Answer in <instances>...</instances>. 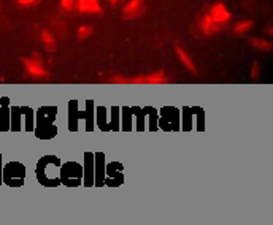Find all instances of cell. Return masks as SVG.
Returning a JSON list of instances; mask_svg holds the SVG:
<instances>
[{
	"label": "cell",
	"instance_id": "cell-12",
	"mask_svg": "<svg viewBox=\"0 0 273 225\" xmlns=\"http://www.w3.org/2000/svg\"><path fill=\"white\" fill-rule=\"evenodd\" d=\"M250 43H251V46L257 48L259 51H264V53L272 49V43L267 40H262V38H251Z\"/></svg>",
	"mask_w": 273,
	"mask_h": 225
},
{
	"label": "cell",
	"instance_id": "cell-14",
	"mask_svg": "<svg viewBox=\"0 0 273 225\" xmlns=\"http://www.w3.org/2000/svg\"><path fill=\"white\" fill-rule=\"evenodd\" d=\"M92 32L94 30L91 25H81L78 32H76V37H78V40H86L89 35H92Z\"/></svg>",
	"mask_w": 273,
	"mask_h": 225
},
{
	"label": "cell",
	"instance_id": "cell-5",
	"mask_svg": "<svg viewBox=\"0 0 273 225\" xmlns=\"http://www.w3.org/2000/svg\"><path fill=\"white\" fill-rule=\"evenodd\" d=\"M22 63H24L25 72H27V75L32 76V78H46L48 76V72L44 70L43 62L40 61L38 54H35L34 57H29V59L24 57Z\"/></svg>",
	"mask_w": 273,
	"mask_h": 225
},
{
	"label": "cell",
	"instance_id": "cell-7",
	"mask_svg": "<svg viewBox=\"0 0 273 225\" xmlns=\"http://www.w3.org/2000/svg\"><path fill=\"white\" fill-rule=\"evenodd\" d=\"M76 10L81 13H95V15H100L102 6L99 3V0H78L76 2Z\"/></svg>",
	"mask_w": 273,
	"mask_h": 225
},
{
	"label": "cell",
	"instance_id": "cell-8",
	"mask_svg": "<svg viewBox=\"0 0 273 225\" xmlns=\"http://www.w3.org/2000/svg\"><path fill=\"white\" fill-rule=\"evenodd\" d=\"M199 25H200V30H202L205 35H213V34H216V32H218V29H219V24H216L210 15L203 16V18L200 19V24H199Z\"/></svg>",
	"mask_w": 273,
	"mask_h": 225
},
{
	"label": "cell",
	"instance_id": "cell-6",
	"mask_svg": "<svg viewBox=\"0 0 273 225\" xmlns=\"http://www.w3.org/2000/svg\"><path fill=\"white\" fill-rule=\"evenodd\" d=\"M210 16H211V19L216 24H222L231 19V13H229V10L222 3H216L210 10Z\"/></svg>",
	"mask_w": 273,
	"mask_h": 225
},
{
	"label": "cell",
	"instance_id": "cell-11",
	"mask_svg": "<svg viewBox=\"0 0 273 225\" xmlns=\"http://www.w3.org/2000/svg\"><path fill=\"white\" fill-rule=\"evenodd\" d=\"M42 41L44 44V48H46L49 53L56 51V40H54V37L51 35L48 30H42Z\"/></svg>",
	"mask_w": 273,
	"mask_h": 225
},
{
	"label": "cell",
	"instance_id": "cell-4",
	"mask_svg": "<svg viewBox=\"0 0 273 225\" xmlns=\"http://www.w3.org/2000/svg\"><path fill=\"white\" fill-rule=\"evenodd\" d=\"M24 166L21 164H8L3 170V181L10 185H21L24 183Z\"/></svg>",
	"mask_w": 273,
	"mask_h": 225
},
{
	"label": "cell",
	"instance_id": "cell-3",
	"mask_svg": "<svg viewBox=\"0 0 273 225\" xmlns=\"http://www.w3.org/2000/svg\"><path fill=\"white\" fill-rule=\"evenodd\" d=\"M81 166L78 164H65L63 166H61V181L67 185H78L81 184Z\"/></svg>",
	"mask_w": 273,
	"mask_h": 225
},
{
	"label": "cell",
	"instance_id": "cell-15",
	"mask_svg": "<svg viewBox=\"0 0 273 225\" xmlns=\"http://www.w3.org/2000/svg\"><path fill=\"white\" fill-rule=\"evenodd\" d=\"M61 6L63 10H73V6H75V0H61Z\"/></svg>",
	"mask_w": 273,
	"mask_h": 225
},
{
	"label": "cell",
	"instance_id": "cell-16",
	"mask_svg": "<svg viewBox=\"0 0 273 225\" xmlns=\"http://www.w3.org/2000/svg\"><path fill=\"white\" fill-rule=\"evenodd\" d=\"M257 76H259V65H257V62H254L252 63V70H251V78L256 80Z\"/></svg>",
	"mask_w": 273,
	"mask_h": 225
},
{
	"label": "cell",
	"instance_id": "cell-10",
	"mask_svg": "<svg viewBox=\"0 0 273 225\" xmlns=\"http://www.w3.org/2000/svg\"><path fill=\"white\" fill-rule=\"evenodd\" d=\"M175 53H176V56H178V59L181 61V63L189 70V72H195L194 63H192V61H190V57L188 56L186 51H184L183 48H180V46H176V48H175Z\"/></svg>",
	"mask_w": 273,
	"mask_h": 225
},
{
	"label": "cell",
	"instance_id": "cell-9",
	"mask_svg": "<svg viewBox=\"0 0 273 225\" xmlns=\"http://www.w3.org/2000/svg\"><path fill=\"white\" fill-rule=\"evenodd\" d=\"M142 8H143L142 0H130V2L124 6L123 13H124L126 18H135V16L140 15V13H142Z\"/></svg>",
	"mask_w": 273,
	"mask_h": 225
},
{
	"label": "cell",
	"instance_id": "cell-2",
	"mask_svg": "<svg viewBox=\"0 0 273 225\" xmlns=\"http://www.w3.org/2000/svg\"><path fill=\"white\" fill-rule=\"evenodd\" d=\"M110 82H116V84H162V82H167V76L162 72V70H159V72L154 73H149V75H138V76H133V78H126V76H111Z\"/></svg>",
	"mask_w": 273,
	"mask_h": 225
},
{
	"label": "cell",
	"instance_id": "cell-13",
	"mask_svg": "<svg viewBox=\"0 0 273 225\" xmlns=\"http://www.w3.org/2000/svg\"><path fill=\"white\" fill-rule=\"evenodd\" d=\"M252 27V21H250V19H246V21H240L235 24V27H233V32L237 35H245L248 30H250Z\"/></svg>",
	"mask_w": 273,
	"mask_h": 225
},
{
	"label": "cell",
	"instance_id": "cell-18",
	"mask_svg": "<svg viewBox=\"0 0 273 225\" xmlns=\"http://www.w3.org/2000/svg\"><path fill=\"white\" fill-rule=\"evenodd\" d=\"M110 2H111V3H116V2H118V0H110Z\"/></svg>",
	"mask_w": 273,
	"mask_h": 225
},
{
	"label": "cell",
	"instance_id": "cell-1",
	"mask_svg": "<svg viewBox=\"0 0 273 225\" xmlns=\"http://www.w3.org/2000/svg\"><path fill=\"white\" fill-rule=\"evenodd\" d=\"M38 181L44 185H57L61 183V162L56 157H44L38 162Z\"/></svg>",
	"mask_w": 273,
	"mask_h": 225
},
{
	"label": "cell",
	"instance_id": "cell-17",
	"mask_svg": "<svg viewBox=\"0 0 273 225\" xmlns=\"http://www.w3.org/2000/svg\"><path fill=\"white\" fill-rule=\"evenodd\" d=\"M38 0H18V3L21 6H30V5H35Z\"/></svg>",
	"mask_w": 273,
	"mask_h": 225
}]
</instances>
